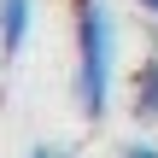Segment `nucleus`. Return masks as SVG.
I'll use <instances>...</instances> for the list:
<instances>
[{
    "label": "nucleus",
    "mask_w": 158,
    "mask_h": 158,
    "mask_svg": "<svg viewBox=\"0 0 158 158\" xmlns=\"http://www.w3.org/2000/svg\"><path fill=\"white\" fill-rule=\"evenodd\" d=\"M117 18L106 0H76V106L82 117H106L117 88Z\"/></svg>",
    "instance_id": "1"
},
{
    "label": "nucleus",
    "mask_w": 158,
    "mask_h": 158,
    "mask_svg": "<svg viewBox=\"0 0 158 158\" xmlns=\"http://www.w3.org/2000/svg\"><path fill=\"white\" fill-rule=\"evenodd\" d=\"M29 29H35V0H0V53L6 59L23 53Z\"/></svg>",
    "instance_id": "2"
},
{
    "label": "nucleus",
    "mask_w": 158,
    "mask_h": 158,
    "mask_svg": "<svg viewBox=\"0 0 158 158\" xmlns=\"http://www.w3.org/2000/svg\"><path fill=\"white\" fill-rule=\"evenodd\" d=\"M129 111L141 123H158V53L147 64H135V82H129Z\"/></svg>",
    "instance_id": "3"
},
{
    "label": "nucleus",
    "mask_w": 158,
    "mask_h": 158,
    "mask_svg": "<svg viewBox=\"0 0 158 158\" xmlns=\"http://www.w3.org/2000/svg\"><path fill=\"white\" fill-rule=\"evenodd\" d=\"M117 158H158V141H135V147H123Z\"/></svg>",
    "instance_id": "4"
},
{
    "label": "nucleus",
    "mask_w": 158,
    "mask_h": 158,
    "mask_svg": "<svg viewBox=\"0 0 158 158\" xmlns=\"http://www.w3.org/2000/svg\"><path fill=\"white\" fill-rule=\"evenodd\" d=\"M23 158H64V152H59V147H29Z\"/></svg>",
    "instance_id": "5"
},
{
    "label": "nucleus",
    "mask_w": 158,
    "mask_h": 158,
    "mask_svg": "<svg viewBox=\"0 0 158 158\" xmlns=\"http://www.w3.org/2000/svg\"><path fill=\"white\" fill-rule=\"evenodd\" d=\"M135 6H141V12H147V18H158V0H135Z\"/></svg>",
    "instance_id": "6"
}]
</instances>
